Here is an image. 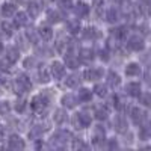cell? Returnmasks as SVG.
<instances>
[{
  "instance_id": "cell-1",
  "label": "cell",
  "mask_w": 151,
  "mask_h": 151,
  "mask_svg": "<svg viewBox=\"0 0 151 151\" xmlns=\"http://www.w3.org/2000/svg\"><path fill=\"white\" fill-rule=\"evenodd\" d=\"M32 88V82L30 79L27 77V76H24V74H20L17 80H15V85H14V89L17 94H23V92H26L29 91Z\"/></svg>"
},
{
  "instance_id": "cell-2",
  "label": "cell",
  "mask_w": 151,
  "mask_h": 151,
  "mask_svg": "<svg viewBox=\"0 0 151 151\" xmlns=\"http://www.w3.org/2000/svg\"><path fill=\"white\" fill-rule=\"evenodd\" d=\"M30 106H32V109H33L35 112H40V113H41V112L48 106V97H47L45 94H38V95H35V97L32 98Z\"/></svg>"
},
{
  "instance_id": "cell-3",
  "label": "cell",
  "mask_w": 151,
  "mask_h": 151,
  "mask_svg": "<svg viewBox=\"0 0 151 151\" xmlns=\"http://www.w3.org/2000/svg\"><path fill=\"white\" fill-rule=\"evenodd\" d=\"M73 124L76 129H86L91 125V116L86 115L85 112H80V113H76L74 118H73Z\"/></svg>"
},
{
  "instance_id": "cell-4",
  "label": "cell",
  "mask_w": 151,
  "mask_h": 151,
  "mask_svg": "<svg viewBox=\"0 0 151 151\" xmlns=\"http://www.w3.org/2000/svg\"><path fill=\"white\" fill-rule=\"evenodd\" d=\"M70 137H71V133H70V132H67V130H59V132H56V133L53 134L52 144H53L55 147H62L64 144H67V142L70 141Z\"/></svg>"
},
{
  "instance_id": "cell-5",
  "label": "cell",
  "mask_w": 151,
  "mask_h": 151,
  "mask_svg": "<svg viewBox=\"0 0 151 151\" xmlns=\"http://www.w3.org/2000/svg\"><path fill=\"white\" fill-rule=\"evenodd\" d=\"M130 116H132V121L136 124V125H142L147 119V113L139 109V107H132L130 109Z\"/></svg>"
},
{
  "instance_id": "cell-6",
  "label": "cell",
  "mask_w": 151,
  "mask_h": 151,
  "mask_svg": "<svg viewBox=\"0 0 151 151\" xmlns=\"http://www.w3.org/2000/svg\"><path fill=\"white\" fill-rule=\"evenodd\" d=\"M50 73H52V76L56 80H59L65 76V67L62 65L60 62H53V64L50 65Z\"/></svg>"
},
{
  "instance_id": "cell-7",
  "label": "cell",
  "mask_w": 151,
  "mask_h": 151,
  "mask_svg": "<svg viewBox=\"0 0 151 151\" xmlns=\"http://www.w3.org/2000/svg\"><path fill=\"white\" fill-rule=\"evenodd\" d=\"M85 79L86 80H89V82H95L98 79H101V76H103V70L101 68H88L85 73Z\"/></svg>"
},
{
  "instance_id": "cell-8",
  "label": "cell",
  "mask_w": 151,
  "mask_h": 151,
  "mask_svg": "<svg viewBox=\"0 0 151 151\" xmlns=\"http://www.w3.org/2000/svg\"><path fill=\"white\" fill-rule=\"evenodd\" d=\"M127 119H125L122 115H116L115 119H113V129H115L118 133H125L127 132Z\"/></svg>"
},
{
  "instance_id": "cell-9",
  "label": "cell",
  "mask_w": 151,
  "mask_h": 151,
  "mask_svg": "<svg viewBox=\"0 0 151 151\" xmlns=\"http://www.w3.org/2000/svg\"><path fill=\"white\" fill-rule=\"evenodd\" d=\"M127 45H129L130 50H133V52H141V50L145 47L144 40L141 36H132L129 40V42H127Z\"/></svg>"
},
{
  "instance_id": "cell-10",
  "label": "cell",
  "mask_w": 151,
  "mask_h": 151,
  "mask_svg": "<svg viewBox=\"0 0 151 151\" xmlns=\"http://www.w3.org/2000/svg\"><path fill=\"white\" fill-rule=\"evenodd\" d=\"M8 147H9L11 150H23L24 147H26V144H24V141L21 139L20 136L12 134V136L9 137V141H8Z\"/></svg>"
},
{
  "instance_id": "cell-11",
  "label": "cell",
  "mask_w": 151,
  "mask_h": 151,
  "mask_svg": "<svg viewBox=\"0 0 151 151\" xmlns=\"http://www.w3.org/2000/svg\"><path fill=\"white\" fill-rule=\"evenodd\" d=\"M125 92L132 97H139L141 95V85L137 82H130L125 86Z\"/></svg>"
},
{
  "instance_id": "cell-12",
  "label": "cell",
  "mask_w": 151,
  "mask_h": 151,
  "mask_svg": "<svg viewBox=\"0 0 151 151\" xmlns=\"http://www.w3.org/2000/svg\"><path fill=\"white\" fill-rule=\"evenodd\" d=\"M62 104H64L67 109H74L76 106H77V98H76L74 95L71 94H67L62 97Z\"/></svg>"
},
{
  "instance_id": "cell-13",
  "label": "cell",
  "mask_w": 151,
  "mask_h": 151,
  "mask_svg": "<svg viewBox=\"0 0 151 151\" xmlns=\"http://www.w3.org/2000/svg\"><path fill=\"white\" fill-rule=\"evenodd\" d=\"M88 14H89V5H86L83 2H79L77 5H76V15H77V17L83 18Z\"/></svg>"
},
{
  "instance_id": "cell-14",
  "label": "cell",
  "mask_w": 151,
  "mask_h": 151,
  "mask_svg": "<svg viewBox=\"0 0 151 151\" xmlns=\"http://www.w3.org/2000/svg\"><path fill=\"white\" fill-rule=\"evenodd\" d=\"M18 58H20V52L17 48H14V47H11V48H8L6 50V55H5V59L6 60H9L11 64H15V62L18 60Z\"/></svg>"
},
{
  "instance_id": "cell-15",
  "label": "cell",
  "mask_w": 151,
  "mask_h": 151,
  "mask_svg": "<svg viewBox=\"0 0 151 151\" xmlns=\"http://www.w3.org/2000/svg\"><path fill=\"white\" fill-rule=\"evenodd\" d=\"M139 73H141V67H139V64H136V62H132V64H129L125 67V74H127L129 77L139 76Z\"/></svg>"
},
{
  "instance_id": "cell-16",
  "label": "cell",
  "mask_w": 151,
  "mask_h": 151,
  "mask_svg": "<svg viewBox=\"0 0 151 151\" xmlns=\"http://www.w3.org/2000/svg\"><path fill=\"white\" fill-rule=\"evenodd\" d=\"M48 127L47 125H35V127H32V130L29 132V137H32V139H36V137H40L44 132H47Z\"/></svg>"
},
{
  "instance_id": "cell-17",
  "label": "cell",
  "mask_w": 151,
  "mask_h": 151,
  "mask_svg": "<svg viewBox=\"0 0 151 151\" xmlns=\"http://www.w3.org/2000/svg\"><path fill=\"white\" fill-rule=\"evenodd\" d=\"M53 119H55L56 124H64V122H67L68 115H67V112H65L64 109H58V110H55Z\"/></svg>"
},
{
  "instance_id": "cell-18",
  "label": "cell",
  "mask_w": 151,
  "mask_h": 151,
  "mask_svg": "<svg viewBox=\"0 0 151 151\" xmlns=\"http://www.w3.org/2000/svg\"><path fill=\"white\" fill-rule=\"evenodd\" d=\"M65 64H67V67L68 68H77L79 65H80V60H79V58H76L73 53H68V55H65Z\"/></svg>"
},
{
  "instance_id": "cell-19",
  "label": "cell",
  "mask_w": 151,
  "mask_h": 151,
  "mask_svg": "<svg viewBox=\"0 0 151 151\" xmlns=\"http://www.w3.org/2000/svg\"><path fill=\"white\" fill-rule=\"evenodd\" d=\"M119 83H121L119 76H118L115 71H110V73L107 74V85L112 86V88H116V86H119Z\"/></svg>"
},
{
  "instance_id": "cell-20",
  "label": "cell",
  "mask_w": 151,
  "mask_h": 151,
  "mask_svg": "<svg viewBox=\"0 0 151 151\" xmlns=\"http://www.w3.org/2000/svg\"><path fill=\"white\" fill-rule=\"evenodd\" d=\"M2 14L5 17H12L17 14V9L14 6V3H3L2 5Z\"/></svg>"
},
{
  "instance_id": "cell-21",
  "label": "cell",
  "mask_w": 151,
  "mask_h": 151,
  "mask_svg": "<svg viewBox=\"0 0 151 151\" xmlns=\"http://www.w3.org/2000/svg\"><path fill=\"white\" fill-rule=\"evenodd\" d=\"M14 24H15V27L26 26V24H27V14H24V12H18V14H15Z\"/></svg>"
},
{
  "instance_id": "cell-22",
  "label": "cell",
  "mask_w": 151,
  "mask_h": 151,
  "mask_svg": "<svg viewBox=\"0 0 151 151\" xmlns=\"http://www.w3.org/2000/svg\"><path fill=\"white\" fill-rule=\"evenodd\" d=\"M98 36H100V32L95 27H86L83 30V38H86V40H97Z\"/></svg>"
},
{
  "instance_id": "cell-23",
  "label": "cell",
  "mask_w": 151,
  "mask_h": 151,
  "mask_svg": "<svg viewBox=\"0 0 151 151\" xmlns=\"http://www.w3.org/2000/svg\"><path fill=\"white\" fill-rule=\"evenodd\" d=\"M106 18H107L109 23L118 21V20H119V11H118L116 8H110V9L107 11V14H106Z\"/></svg>"
},
{
  "instance_id": "cell-24",
  "label": "cell",
  "mask_w": 151,
  "mask_h": 151,
  "mask_svg": "<svg viewBox=\"0 0 151 151\" xmlns=\"http://www.w3.org/2000/svg\"><path fill=\"white\" fill-rule=\"evenodd\" d=\"M77 97H79V101H89L92 97V92L89 89H86V88H82L77 94Z\"/></svg>"
},
{
  "instance_id": "cell-25",
  "label": "cell",
  "mask_w": 151,
  "mask_h": 151,
  "mask_svg": "<svg viewBox=\"0 0 151 151\" xmlns=\"http://www.w3.org/2000/svg\"><path fill=\"white\" fill-rule=\"evenodd\" d=\"M38 33H40V36L42 38V40H50V38L53 36V30L48 26H41L40 30H38Z\"/></svg>"
},
{
  "instance_id": "cell-26",
  "label": "cell",
  "mask_w": 151,
  "mask_h": 151,
  "mask_svg": "<svg viewBox=\"0 0 151 151\" xmlns=\"http://www.w3.org/2000/svg\"><path fill=\"white\" fill-rule=\"evenodd\" d=\"M101 141H104V129L101 125H97L95 134H94V144H100Z\"/></svg>"
},
{
  "instance_id": "cell-27",
  "label": "cell",
  "mask_w": 151,
  "mask_h": 151,
  "mask_svg": "<svg viewBox=\"0 0 151 151\" xmlns=\"http://www.w3.org/2000/svg\"><path fill=\"white\" fill-rule=\"evenodd\" d=\"M65 83H67L68 88H76V86L80 83V79H79L77 74H71V76H68V77H67Z\"/></svg>"
},
{
  "instance_id": "cell-28",
  "label": "cell",
  "mask_w": 151,
  "mask_h": 151,
  "mask_svg": "<svg viewBox=\"0 0 151 151\" xmlns=\"http://www.w3.org/2000/svg\"><path fill=\"white\" fill-rule=\"evenodd\" d=\"M139 101H141L142 106H145V107H151V94H150V92H144V94H141V95H139Z\"/></svg>"
},
{
  "instance_id": "cell-29",
  "label": "cell",
  "mask_w": 151,
  "mask_h": 151,
  "mask_svg": "<svg viewBox=\"0 0 151 151\" xmlns=\"http://www.w3.org/2000/svg\"><path fill=\"white\" fill-rule=\"evenodd\" d=\"M27 14L30 15V17H38L40 15V6H38L36 3H29L27 5Z\"/></svg>"
},
{
  "instance_id": "cell-30",
  "label": "cell",
  "mask_w": 151,
  "mask_h": 151,
  "mask_svg": "<svg viewBox=\"0 0 151 151\" xmlns=\"http://www.w3.org/2000/svg\"><path fill=\"white\" fill-rule=\"evenodd\" d=\"M47 18H48V21L50 23H59L60 21V14H59V12L58 11H48L47 12Z\"/></svg>"
},
{
  "instance_id": "cell-31",
  "label": "cell",
  "mask_w": 151,
  "mask_h": 151,
  "mask_svg": "<svg viewBox=\"0 0 151 151\" xmlns=\"http://www.w3.org/2000/svg\"><path fill=\"white\" fill-rule=\"evenodd\" d=\"M94 91H95V94L98 97H106L107 95V86H104V85H95Z\"/></svg>"
},
{
  "instance_id": "cell-32",
  "label": "cell",
  "mask_w": 151,
  "mask_h": 151,
  "mask_svg": "<svg viewBox=\"0 0 151 151\" xmlns=\"http://www.w3.org/2000/svg\"><path fill=\"white\" fill-rule=\"evenodd\" d=\"M40 82H42V83H48L50 82V73H48V70H45V68L40 70Z\"/></svg>"
},
{
  "instance_id": "cell-33",
  "label": "cell",
  "mask_w": 151,
  "mask_h": 151,
  "mask_svg": "<svg viewBox=\"0 0 151 151\" xmlns=\"http://www.w3.org/2000/svg\"><path fill=\"white\" fill-rule=\"evenodd\" d=\"M26 106H27V103L26 101H24V100H17V101H15V106H14V109L18 112V113H23L24 110H26Z\"/></svg>"
},
{
  "instance_id": "cell-34",
  "label": "cell",
  "mask_w": 151,
  "mask_h": 151,
  "mask_svg": "<svg viewBox=\"0 0 151 151\" xmlns=\"http://www.w3.org/2000/svg\"><path fill=\"white\" fill-rule=\"evenodd\" d=\"M107 109H97L95 110V118L98 119V121H104L106 118H107Z\"/></svg>"
},
{
  "instance_id": "cell-35",
  "label": "cell",
  "mask_w": 151,
  "mask_h": 151,
  "mask_svg": "<svg viewBox=\"0 0 151 151\" xmlns=\"http://www.w3.org/2000/svg\"><path fill=\"white\" fill-rule=\"evenodd\" d=\"M150 136H151V129L150 127H142L141 132H139V137L142 141H147V139H150Z\"/></svg>"
},
{
  "instance_id": "cell-36",
  "label": "cell",
  "mask_w": 151,
  "mask_h": 151,
  "mask_svg": "<svg viewBox=\"0 0 151 151\" xmlns=\"http://www.w3.org/2000/svg\"><path fill=\"white\" fill-rule=\"evenodd\" d=\"M80 58L82 59H92L94 58V52L91 48H82L80 50Z\"/></svg>"
},
{
  "instance_id": "cell-37",
  "label": "cell",
  "mask_w": 151,
  "mask_h": 151,
  "mask_svg": "<svg viewBox=\"0 0 151 151\" xmlns=\"http://www.w3.org/2000/svg\"><path fill=\"white\" fill-rule=\"evenodd\" d=\"M26 35H27V38H29V41H30L32 44H36V42H38V35H40V33L36 35V32H35V30L29 29V30L26 32Z\"/></svg>"
},
{
  "instance_id": "cell-38",
  "label": "cell",
  "mask_w": 151,
  "mask_h": 151,
  "mask_svg": "<svg viewBox=\"0 0 151 151\" xmlns=\"http://www.w3.org/2000/svg\"><path fill=\"white\" fill-rule=\"evenodd\" d=\"M79 29H80L79 21H70V23H68V30H70L71 33H77Z\"/></svg>"
},
{
  "instance_id": "cell-39",
  "label": "cell",
  "mask_w": 151,
  "mask_h": 151,
  "mask_svg": "<svg viewBox=\"0 0 151 151\" xmlns=\"http://www.w3.org/2000/svg\"><path fill=\"white\" fill-rule=\"evenodd\" d=\"M2 32H3V35L11 36L12 35V26L9 23H2Z\"/></svg>"
},
{
  "instance_id": "cell-40",
  "label": "cell",
  "mask_w": 151,
  "mask_h": 151,
  "mask_svg": "<svg viewBox=\"0 0 151 151\" xmlns=\"http://www.w3.org/2000/svg\"><path fill=\"white\" fill-rule=\"evenodd\" d=\"M71 5H73V2H71V0H60V2H59V6H60V9H64V11H68V9H71Z\"/></svg>"
},
{
  "instance_id": "cell-41",
  "label": "cell",
  "mask_w": 151,
  "mask_h": 151,
  "mask_svg": "<svg viewBox=\"0 0 151 151\" xmlns=\"http://www.w3.org/2000/svg\"><path fill=\"white\" fill-rule=\"evenodd\" d=\"M9 104L8 103H0V113H3V115H6V113L9 112Z\"/></svg>"
},
{
  "instance_id": "cell-42",
  "label": "cell",
  "mask_w": 151,
  "mask_h": 151,
  "mask_svg": "<svg viewBox=\"0 0 151 151\" xmlns=\"http://www.w3.org/2000/svg\"><path fill=\"white\" fill-rule=\"evenodd\" d=\"M100 58H101V60L107 62V60L110 59V56H109V52H107V50H101V52H100Z\"/></svg>"
},
{
  "instance_id": "cell-43",
  "label": "cell",
  "mask_w": 151,
  "mask_h": 151,
  "mask_svg": "<svg viewBox=\"0 0 151 151\" xmlns=\"http://www.w3.org/2000/svg\"><path fill=\"white\" fill-rule=\"evenodd\" d=\"M35 65V59L33 58H27L26 60H24V67H26V68H32Z\"/></svg>"
},
{
  "instance_id": "cell-44",
  "label": "cell",
  "mask_w": 151,
  "mask_h": 151,
  "mask_svg": "<svg viewBox=\"0 0 151 151\" xmlns=\"http://www.w3.org/2000/svg\"><path fill=\"white\" fill-rule=\"evenodd\" d=\"M73 147H74V148H88V145H85L82 141H76Z\"/></svg>"
},
{
  "instance_id": "cell-45",
  "label": "cell",
  "mask_w": 151,
  "mask_h": 151,
  "mask_svg": "<svg viewBox=\"0 0 151 151\" xmlns=\"http://www.w3.org/2000/svg\"><path fill=\"white\" fill-rule=\"evenodd\" d=\"M3 137H5V129L0 125V141H3Z\"/></svg>"
},
{
  "instance_id": "cell-46",
  "label": "cell",
  "mask_w": 151,
  "mask_h": 151,
  "mask_svg": "<svg viewBox=\"0 0 151 151\" xmlns=\"http://www.w3.org/2000/svg\"><path fill=\"white\" fill-rule=\"evenodd\" d=\"M145 82H147L148 85H151V73H148V74L145 76Z\"/></svg>"
},
{
  "instance_id": "cell-47",
  "label": "cell",
  "mask_w": 151,
  "mask_h": 151,
  "mask_svg": "<svg viewBox=\"0 0 151 151\" xmlns=\"http://www.w3.org/2000/svg\"><path fill=\"white\" fill-rule=\"evenodd\" d=\"M110 148H116L118 147V144H116V141H110V145H109Z\"/></svg>"
},
{
  "instance_id": "cell-48",
  "label": "cell",
  "mask_w": 151,
  "mask_h": 151,
  "mask_svg": "<svg viewBox=\"0 0 151 151\" xmlns=\"http://www.w3.org/2000/svg\"><path fill=\"white\" fill-rule=\"evenodd\" d=\"M12 2H14V3H21L23 0H12Z\"/></svg>"
},
{
  "instance_id": "cell-49",
  "label": "cell",
  "mask_w": 151,
  "mask_h": 151,
  "mask_svg": "<svg viewBox=\"0 0 151 151\" xmlns=\"http://www.w3.org/2000/svg\"><path fill=\"white\" fill-rule=\"evenodd\" d=\"M145 2H147V5H148V6H151V0H145Z\"/></svg>"
},
{
  "instance_id": "cell-50",
  "label": "cell",
  "mask_w": 151,
  "mask_h": 151,
  "mask_svg": "<svg viewBox=\"0 0 151 151\" xmlns=\"http://www.w3.org/2000/svg\"><path fill=\"white\" fill-rule=\"evenodd\" d=\"M2 48H3V45H2V42H0V52H2Z\"/></svg>"
},
{
  "instance_id": "cell-51",
  "label": "cell",
  "mask_w": 151,
  "mask_h": 151,
  "mask_svg": "<svg viewBox=\"0 0 151 151\" xmlns=\"http://www.w3.org/2000/svg\"><path fill=\"white\" fill-rule=\"evenodd\" d=\"M0 94H2V88H0Z\"/></svg>"
}]
</instances>
